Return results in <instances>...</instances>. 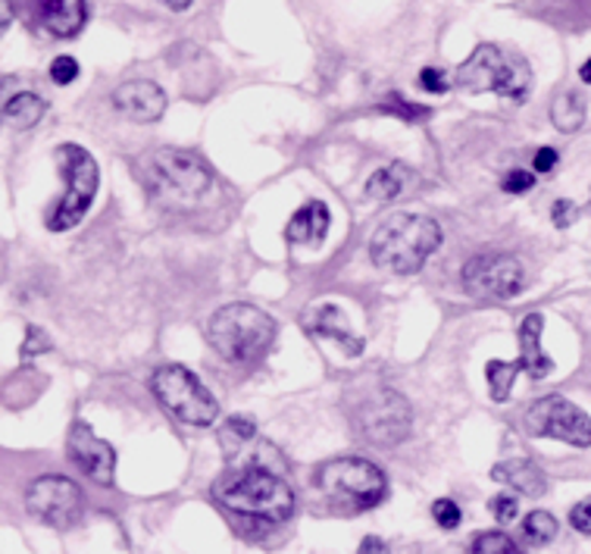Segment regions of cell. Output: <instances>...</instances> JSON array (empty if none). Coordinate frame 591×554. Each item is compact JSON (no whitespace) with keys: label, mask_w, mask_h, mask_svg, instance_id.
<instances>
[{"label":"cell","mask_w":591,"mask_h":554,"mask_svg":"<svg viewBox=\"0 0 591 554\" xmlns=\"http://www.w3.org/2000/svg\"><path fill=\"white\" fill-rule=\"evenodd\" d=\"M151 388L157 395L163 408L176 420L189 423V426H210L216 416H219V404L216 398L207 391V386L185 370L179 363H166L154 373Z\"/></svg>","instance_id":"8992f818"},{"label":"cell","mask_w":591,"mask_h":554,"mask_svg":"<svg viewBox=\"0 0 591 554\" xmlns=\"http://www.w3.org/2000/svg\"><path fill=\"white\" fill-rule=\"evenodd\" d=\"M420 85H423L426 91H432V94H445V91L451 88L441 69H423V73H420Z\"/></svg>","instance_id":"d6a6232c"},{"label":"cell","mask_w":591,"mask_h":554,"mask_svg":"<svg viewBox=\"0 0 591 554\" xmlns=\"http://www.w3.org/2000/svg\"><path fill=\"white\" fill-rule=\"evenodd\" d=\"M551 123L561 129V132H579L582 129V123H586V101L576 94V91H564L557 101H554V107H551Z\"/></svg>","instance_id":"7402d4cb"},{"label":"cell","mask_w":591,"mask_h":554,"mask_svg":"<svg viewBox=\"0 0 591 554\" xmlns=\"http://www.w3.org/2000/svg\"><path fill=\"white\" fill-rule=\"evenodd\" d=\"M304 323H307V330H313V335H323V338L338 342L342 351H345L348 358H360L363 338H357V335L350 333L348 326L342 323V313H338V307L335 305H320Z\"/></svg>","instance_id":"e0dca14e"},{"label":"cell","mask_w":591,"mask_h":554,"mask_svg":"<svg viewBox=\"0 0 591 554\" xmlns=\"http://www.w3.org/2000/svg\"><path fill=\"white\" fill-rule=\"evenodd\" d=\"M573 217H576V207H573L569 201H557V204H554V222H557L561 229H564V226H569V220H573Z\"/></svg>","instance_id":"8d00e7d4"},{"label":"cell","mask_w":591,"mask_h":554,"mask_svg":"<svg viewBox=\"0 0 591 554\" xmlns=\"http://www.w3.org/2000/svg\"><path fill=\"white\" fill-rule=\"evenodd\" d=\"M35 23L54 38H76L85 26V0H31Z\"/></svg>","instance_id":"9a60e30c"},{"label":"cell","mask_w":591,"mask_h":554,"mask_svg":"<svg viewBox=\"0 0 591 554\" xmlns=\"http://www.w3.org/2000/svg\"><path fill=\"white\" fill-rule=\"evenodd\" d=\"M432 517H435V524H438L441 529H458L460 520H463L458 501H451V499L435 501V504H432Z\"/></svg>","instance_id":"4316f807"},{"label":"cell","mask_w":591,"mask_h":554,"mask_svg":"<svg viewBox=\"0 0 591 554\" xmlns=\"http://www.w3.org/2000/svg\"><path fill=\"white\" fill-rule=\"evenodd\" d=\"M214 495L222 507L264 524H282L295 511V492L288 489V482L254 464L222 473L216 479Z\"/></svg>","instance_id":"6da1fadb"},{"label":"cell","mask_w":591,"mask_h":554,"mask_svg":"<svg viewBox=\"0 0 591 554\" xmlns=\"http://www.w3.org/2000/svg\"><path fill=\"white\" fill-rule=\"evenodd\" d=\"M257 439V426L247 416H229L219 429V445L226 454H239L244 445H250Z\"/></svg>","instance_id":"603a6c76"},{"label":"cell","mask_w":591,"mask_h":554,"mask_svg":"<svg viewBox=\"0 0 591 554\" xmlns=\"http://www.w3.org/2000/svg\"><path fill=\"white\" fill-rule=\"evenodd\" d=\"M579 79H582L586 85H591V56L582 63V66H579Z\"/></svg>","instance_id":"74e56055"},{"label":"cell","mask_w":591,"mask_h":554,"mask_svg":"<svg viewBox=\"0 0 591 554\" xmlns=\"http://www.w3.org/2000/svg\"><path fill=\"white\" fill-rule=\"evenodd\" d=\"M382 111L395 113V116H403V119H426L429 116V107H420V104H403V101H395V107L382 104Z\"/></svg>","instance_id":"836d02e7"},{"label":"cell","mask_w":591,"mask_h":554,"mask_svg":"<svg viewBox=\"0 0 591 554\" xmlns=\"http://www.w3.org/2000/svg\"><path fill=\"white\" fill-rule=\"evenodd\" d=\"M491 476H494L498 482H504V486L516 489V492L526 495V499H541V495L548 492L544 473L538 471L532 461H523V458H513V461L498 464V467L491 471Z\"/></svg>","instance_id":"d6986e66"},{"label":"cell","mask_w":591,"mask_h":554,"mask_svg":"<svg viewBox=\"0 0 591 554\" xmlns=\"http://www.w3.org/2000/svg\"><path fill=\"white\" fill-rule=\"evenodd\" d=\"M470 554H523V552H519V545L513 542L508 532H483V536H476V542H473Z\"/></svg>","instance_id":"484cf974"},{"label":"cell","mask_w":591,"mask_h":554,"mask_svg":"<svg viewBox=\"0 0 591 554\" xmlns=\"http://www.w3.org/2000/svg\"><path fill=\"white\" fill-rule=\"evenodd\" d=\"M410 179H413V172L403 167V164H388V167H382L378 172L370 176L367 194H370L373 201H395V197L403 194V189L410 185Z\"/></svg>","instance_id":"ffe728a7"},{"label":"cell","mask_w":591,"mask_h":554,"mask_svg":"<svg viewBox=\"0 0 591 554\" xmlns=\"http://www.w3.org/2000/svg\"><path fill=\"white\" fill-rule=\"evenodd\" d=\"M541 330H544V317L541 313H529L519 323V361H516V366L523 373H529V379H544L554 370L551 358L541 351Z\"/></svg>","instance_id":"2e32d148"},{"label":"cell","mask_w":591,"mask_h":554,"mask_svg":"<svg viewBox=\"0 0 591 554\" xmlns=\"http://www.w3.org/2000/svg\"><path fill=\"white\" fill-rule=\"evenodd\" d=\"M557 151L554 147H538L536 160H532V167H536V172H551V169L557 167Z\"/></svg>","instance_id":"e575fe53"},{"label":"cell","mask_w":591,"mask_h":554,"mask_svg":"<svg viewBox=\"0 0 591 554\" xmlns=\"http://www.w3.org/2000/svg\"><path fill=\"white\" fill-rule=\"evenodd\" d=\"M56 167L66 176V194L60 201L54 214L48 217L51 232H66L73 226H79L98 194V164L94 157L79 147V144H60L54 151Z\"/></svg>","instance_id":"5b68a950"},{"label":"cell","mask_w":591,"mask_h":554,"mask_svg":"<svg viewBox=\"0 0 591 554\" xmlns=\"http://www.w3.org/2000/svg\"><path fill=\"white\" fill-rule=\"evenodd\" d=\"M523 536H526L529 545H548L557 536V520L548 511H532L523 520Z\"/></svg>","instance_id":"cb8c5ba5"},{"label":"cell","mask_w":591,"mask_h":554,"mask_svg":"<svg viewBox=\"0 0 591 554\" xmlns=\"http://www.w3.org/2000/svg\"><path fill=\"white\" fill-rule=\"evenodd\" d=\"M441 245V226L423 217V214H398L385 220L370 239V257L373 263L398 273V276H413L426 267L432 254Z\"/></svg>","instance_id":"7a4b0ae2"},{"label":"cell","mask_w":591,"mask_h":554,"mask_svg":"<svg viewBox=\"0 0 591 554\" xmlns=\"http://www.w3.org/2000/svg\"><path fill=\"white\" fill-rule=\"evenodd\" d=\"M516 514H519V504H516V499L513 495H508V492H501V495H494L491 499V517L498 520V524H513L516 520Z\"/></svg>","instance_id":"4dcf8cb0"},{"label":"cell","mask_w":591,"mask_h":554,"mask_svg":"<svg viewBox=\"0 0 591 554\" xmlns=\"http://www.w3.org/2000/svg\"><path fill=\"white\" fill-rule=\"evenodd\" d=\"M81 499L79 486L69 476H38L26 492L28 514H35L41 524L54 529H69L79 524L81 517Z\"/></svg>","instance_id":"7c38bea8"},{"label":"cell","mask_w":591,"mask_h":554,"mask_svg":"<svg viewBox=\"0 0 591 554\" xmlns=\"http://www.w3.org/2000/svg\"><path fill=\"white\" fill-rule=\"evenodd\" d=\"M69 458L91 482L98 486H113L116 476V451L104 442L101 436H94V429L88 423H73L69 429Z\"/></svg>","instance_id":"4fadbf2b"},{"label":"cell","mask_w":591,"mask_h":554,"mask_svg":"<svg viewBox=\"0 0 591 554\" xmlns=\"http://www.w3.org/2000/svg\"><path fill=\"white\" fill-rule=\"evenodd\" d=\"M163 3H166L169 10H189L191 7V0H163Z\"/></svg>","instance_id":"f35d334b"},{"label":"cell","mask_w":591,"mask_h":554,"mask_svg":"<svg viewBox=\"0 0 591 554\" xmlns=\"http://www.w3.org/2000/svg\"><path fill=\"white\" fill-rule=\"evenodd\" d=\"M76 79H79V63H76V56L69 54L54 56V63H51V82L73 85Z\"/></svg>","instance_id":"83f0119b"},{"label":"cell","mask_w":591,"mask_h":554,"mask_svg":"<svg viewBox=\"0 0 591 554\" xmlns=\"http://www.w3.org/2000/svg\"><path fill=\"white\" fill-rule=\"evenodd\" d=\"M516 373H519V366H516V363L488 361V366H485V376H488V386H491V398H494V401H508V398H511V386Z\"/></svg>","instance_id":"d4e9b609"},{"label":"cell","mask_w":591,"mask_h":554,"mask_svg":"<svg viewBox=\"0 0 591 554\" xmlns=\"http://www.w3.org/2000/svg\"><path fill=\"white\" fill-rule=\"evenodd\" d=\"M350 420H354L357 433L370 445H378V448L401 445L410 436V426H413V414H410L407 398L398 395L395 388L385 386L367 391L357 401Z\"/></svg>","instance_id":"ba28073f"},{"label":"cell","mask_w":591,"mask_h":554,"mask_svg":"<svg viewBox=\"0 0 591 554\" xmlns=\"http://www.w3.org/2000/svg\"><path fill=\"white\" fill-rule=\"evenodd\" d=\"M329 207L320 204V201H310L297 210L295 217L285 226V239L295 242V245H320L329 232Z\"/></svg>","instance_id":"ac0fdd59"},{"label":"cell","mask_w":591,"mask_h":554,"mask_svg":"<svg viewBox=\"0 0 591 554\" xmlns=\"http://www.w3.org/2000/svg\"><path fill=\"white\" fill-rule=\"evenodd\" d=\"M454 85L470 94L494 91L513 104H523L532 91V69L523 56L508 54L498 44H479L470 60L458 66Z\"/></svg>","instance_id":"277c9868"},{"label":"cell","mask_w":591,"mask_h":554,"mask_svg":"<svg viewBox=\"0 0 591 554\" xmlns=\"http://www.w3.org/2000/svg\"><path fill=\"white\" fill-rule=\"evenodd\" d=\"M113 104H116V111L126 113L134 123H154L166 111V94H163L160 85L151 82V79H132V82H123L113 91Z\"/></svg>","instance_id":"5bb4252c"},{"label":"cell","mask_w":591,"mask_h":554,"mask_svg":"<svg viewBox=\"0 0 591 554\" xmlns=\"http://www.w3.org/2000/svg\"><path fill=\"white\" fill-rule=\"evenodd\" d=\"M275 320L254 305H226L207 323V342L219 358L232 363L260 361L275 342Z\"/></svg>","instance_id":"3957f363"},{"label":"cell","mask_w":591,"mask_h":554,"mask_svg":"<svg viewBox=\"0 0 591 554\" xmlns=\"http://www.w3.org/2000/svg\"><path fill=\"white\" fill-rule=\"evenodd\" d=\"M44 116V101L38 94H28V91H20L7 101L3 107V119L13 126V129H28L35 126L38 119Z\"/></svg>","instance_id":"44dd1931"},{"label":"cell","mask_w":591,"mask_h":554,"mask_svg":"<svg viewBox=\"0 0 591 554\" xmlns=\"http://www.w3.org/2000/svg\"><path fill=\"white\" fill-rule=\"evenodd\" d=\"M463 285L476 298H491V301H508L526 288L523 263L511 254H476L463 267Z\"/></svg>","instance_id":"8fae6325"},{"label":"cell","mask_w":591,"mask_h":554,"mask_svg":"<svg viewBox=\"0 0 591 554\" xmlns=\"http://www.w3.org/2000/svg\"><path fill=\"white\" fill-rule=\"evenodd\" d=\"M526 433L536 439H561L576 448L591 445V416L561 395L538 398L526 414Z\"/></svg>","instance_id":"30bf717a"},{"label":"cell","mask_w":591,"mask_h":554,"mask_svg":"<svg viewBox=\"0 0 591 554\" xmlns=\"http://www.w3.org/2000/svg\"><path fill=\"white\" fill-rule=\"evenodd\" d=\"M54 348V342L48 338L44 330H38V326H28L26 330V342H23V361H31L35 355H41V351H51Z\"/></svg>","instance_id":"f1b7e54d"},{"label":"cell","mask_w":591,"mask_h":554,"mask_svg":"<svg viewBox=\"0 0 591 554\" xmlns=\"http://www.w3.org/2000/svg\"><path fill=\"white\" fill-rule=\"evenodd\" d=\"M532 185H536V176H532L529 169H511V172H504V179H501V189L508 194L532 192Z\"/></svg>","instance_id":"f546056e"},{"label":"cell","mask_w":591,"mask_h":554,"mask_svg":"<svg viewBox=\"0 0 591 554\" xmlns=\"http://www.w3.org/2000/svg\"><path fill=\"white\" fill-rule=\"evenodd\" d=\"M147 185L151 192L169 197V201H197L210 192V169L204 167L194 154L176 151V147H163L157 154H151L147 160Z\"/></svg>","instance_id":"9c48e42d"},{"label":"cell","mask_w":591,"mask_h":554,"mask_svg":"<svg viewBox=\"0 0 591 554\" xmlns=\"http://www.w3.org/2000/svg\"><path fill=\"white\" fill-rule=\"evenodd\" d=\"M317 482L329 499L342 501L357 511H370L378 501L385 499L388 479L378 471L376 464L363 461V458H335L320 467Z\"/></svg>","instance_id":"52a82bcc"},{"label":"cell","mask_w":591,"mask_h":554,"mask_svg":"<svg viewBox=\"0 0 591 554\" xmlns=\"http://www.w3.org/2000/svg\"><path fill=\"white\" fill-rule=\"evenodd\" d=\"M357 554H391V552H388V542H385V539H378V536H367V539L360 542Z\"/></svg>","instance_id":"d590c367"},{"label":"cell","mask_w":591,"mask_h":554,"mask_svg":"<svg viewBox=\"0 0 591 554\" xmlns=\"http://www.w3.org/2000/svg\"><path fill=\"white\" fill-rule=\"evenodd\" d=\"M569 524H573L576 532H586V536H591V499L579 501V504L569 511Z\"/></svg>","instance_id":"1f68e13d"}]
</instances>
